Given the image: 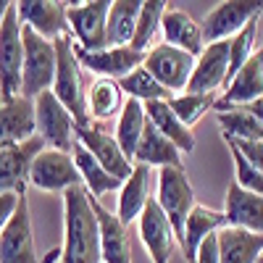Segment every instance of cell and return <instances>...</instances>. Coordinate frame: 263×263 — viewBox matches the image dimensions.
Listing matches in <instances>:
<instances>
[{
    "instance_id": "6da1fadb",
    "label": "cell",
    "mask_w": 263,
    "mask_h": 263,
    "mask_svg": "<svg viewBox=\"0 0 263 263\" xmlns=\"http://www.w3.org/2000/svg\"><path fill=\"white\" fill-rule=\"evenodd\" d=\"M63 250L58 263H100V224L92 208V195L87 187L77 184L63 192Z\"/></svg>"
},
{
    "instance_id": "7a4b0ae2",
    "label": "cell",
    "mask_w": 263,
    "mask_h": 263,
    "mask_svg": "<svg viewBox=\"0 0 263 263\" xmlns=\"http://www.w3.org/2000/svg\"><path fill=\"white\" fill-rule=\"evenodd\" d=\"M55 82H53V95L66 105L77 121V129L90 126V111H87V90H84V77H82V63L77 58V45L69 34L55 40Z\"/></svg>"
},
{
    "instance_id": "3957f363",
    "label": "cell",
    "mask_w": 263,
    "mask_h": 263,
    "mask_svg": "<svg viewBox=\"0 0 263 263\" xmlns=\"http://www.w3.org/2000/svg\"><path fill=\"white\" fill-rule=\"evenodd\" d=\"M21 77H24V21L16 3H11L0 21V103L21 98Z\"/></svg>"
},
{
    "instance_id": "277c9868",
    "label": "cell",
    "mask_w": 263,
    "mask_h": 263,
    "mask_svg": "<svg viewBox=\"0 0 263 263\" xmlns=\"http://www.w3.org/2000/svg\"><path fill=\"white\" fill-rule=\"evenodd\" d=\"M55 42L40 37L24 24V77H21V98L37 100L42 92L53 90L55 82Z\"/></svg>"
},
{
    "instance_id": "5b68a950",
    "label": "cell",
    "mask_w": 263,
    "mask_h": 263,
    "mask_svg": "<svg viewBox=\"0 0 263 263\" xmlns=\"http://www.w3.org/2000/svg\"><path fill=\"white\" fill-rule=\"evenodd\" d=\"M34 119H37V135L45 140L48 147L71 153L77 142V121L66 111V105L53 95V90L42 92L34 100Z\"/></svg>"
},
{
    "instance_id": "8992f818",
    "label": "cell",
    "mask_w": 263,
    "mask_h": 263,
    "mask_svg": "<svg viewBox=\"0 0 263 263\" xmlns=\"http://www.w3.org/2000/svg\"><path fill=\"white\" fill-rule=\"evenodd\" d=\"M156 200L163 208L166 218L171 221L174 232H177V242H182L187 216L197 205L195 190L187 179L184 168H161L158 171V195H156Z\"/></svg>"
},
{
    "instance_id": "52a82bcc",
    "label": "cell",
    "mask_w": 263,
    "mask_h": 263,
    "mask_svg": "<svg viewBox=\"0 0 263 263\" xmlns=\"http://www.w3.org/2000/svg\"><path fill=\"white\" fill-rule=\"evenodd\" d=\"M55 255H58V250H53L48 258L37 260L34 237H32L29 197H27V192H21L18 208L11 218V224L6 227L3 234H0V263H50Z\"/></svg>"
},
{
    "instance_id": "ba28073f",
    "label": "cell",
    "mask_w": 263,
    "mask_h": 263,
    "mask_svg": "<svg viewBox=\"0 0 263 263\" xmlns=\"http://www.w3.org/2000/svg\"><path fill=\"white\" fill-rule=\"evenodd\" d=\"M108 11H111V0L69 3V8H66L69 32L77 37L82 50L95 53L108 48Z\"/></svg>"
},
{
    "instance_id": "9c48e42d",
    "label": "cell",
    "mask_w": 263,
    "mask_h": 263,
    "mask_svg": "<svg viewBox=\"0 0 263 263\" xmlns=\"http://www.w3.org/2000/svg\"><path fill=\"white\" fill-rule=\"evenodd\" d=\"M260 13H263V0H227V3H218L200 24L205 45L237 37L250 21L260 18Z\"/></svg>"
},
{
    "instance_id": "30bf717a",
    "label": "cell",
    "mask_w": 263,
    "mask_h": 263,
    "mask_svg": "<svg viewBox=\"0 0 263 263\" xmlns=\"http://www.w3.org/2000/svg\"><path fill=\"white\" fill-rule=\"evenodd\" d=\"M29 184L37 190H45V192H66V190L82 184L74 156L45 147L29 166Z\"/></svg>"
},
{
    "instance_id": "8fae6325",
    "label": "cell",
    "mask_w": 263,
    "mask_h": 263,
    "mask_svg": "<svg viewBox=\"0 0 263 263\" xmlns=\"http://www.w3.org/2000/svg\"><path fill=\"white\" fill-rule=\"evenodd\" d=\"M195 63H197V58L190 55L187 50L171 48V45H166V42H161V45L150 48L145 53L142 66L166 87L168 92H177V90L187 92L192 71H195Z\"/></svg>"
},
{
    "instance_id": "7c38bea8",
    "label": "cell",
    "mask_w": 263,
    "mask_h": 263,
    "mask_svg": "<svg viewBox=\"0 0 263 263\" xmlns=\"http://www.w3.org/2000/svg\"><path fill=\"white\" fill-rule=\"evenodd\" d=\"M45 140L34 135L27 142L18 145H3L0 147V195L6 192H27L29 182V166L32 161L45 150Z\"/></svg>"
},
{
    "instance_id": "4fadbf2b",
    "label": "cell",
    "mask_w": 263,
    "mask_h": 263,
    "mask_svg": "<svg viewBox=\"0 0 263 263\" xmlns=\"http://www.w3.org/2000/svg\"><path fill=\"white\" fill-rule=\"evenodd\" d=\"M137 229H140V239H142L145 250L150 253V260L153 263H168V258L174 253V242H177V232H174L171 221L166 218L163 208L158 205L156 195L147 200Z\"/></svg>"
},
{
    "instance_id": "5bb4252c",
    "label": "cell",
    "mask_w": 263,
    "mask_h": 263,
    "mask_svg": "<svg viewBox=\"0 0 263 263\" xmlns=\"http://www.w3.org/2000/svg\"><path fill=\"white\" fill-rule=\"evenodd\" d=\"M229 50L232 42L221 40V42H211L205 45V50L197 55L195 71L190 79L187 92L195 95H213V90L227 87V71H229Z\"/></svg>"
},
{
    "instance_id": "9a60e30c",
    "label": "cell",
    "mask_w": 263,
    "mask_h": 263,
    "mask_svg": "<svg viewBox=\"0 0 263 263\" xmlns=\"http://www.w3.org/2000/svg\"><path fill=\"white\" fill-rule=\"evenodd\" d=\"M77 58L82 63V69L92 71L98 77H105V79H116V82H121L124 77H129L145 63V53L135 48H105L95 53L77 48Z\"/></svg>"
},
{
    "instance_id": "2e32d148",
    "label": "cell",
    "mask_w": 263,
    "mask_h": 263,
    "mask_svg": "<svg viewBox=\"0 0 263 263\" xmlns=\"http://www.w3.org/2000/svg\"><path fill=\"white\" fill-rule=\"evenodd\" d=\"M77 140L100 161V166H103L108 174H111V177H116L119 182H126V179L132 177L135 163H132V161L124 156V150H121V145L116 142V137L105 135L100 126L77 129Z\"/></svg>"
},
{
    "instance_id": "e0dca14e",
    "label": "cell",
    "mask_w": 263,
    "mask_h": 263,
    "mask_svg": "<svg viewBox=\"0 0 263 263\" xmlns=\"http://www.w3.org/2000/svg\"><path fill=\"white\" fill-rule=\"evenodd\" d=\"M16 8H18L21 21L27 27H32L40 37L55 42L58 37L69 34V18H66L69 3H55V0H18Z\"/></svg>"
},
{
    "instance_id": "ac0fdd59",
    "label": "cell",
    "mask_w": 263,
    "mask_h": 263,
    "mask_svg": "<svg viewBox=\"0 0 263 263\" xmlns=\"http://www.w3.org/2000/svg\"><path fill=\"white\" fill-rule=\"evenodd\" d=\"M263 95V45L255 50V55L234 74L229 87L224 90L221 100L216 103V111H227V108H242L250 105Z\"/></svg>"
},
{
    "instance_id": "d6986e66",
    "label": "cell",
    "mask_w": 263,
    "mask_h": 263,
    "mask_svg": "<svg viewBox=\"0 0 263 263\" xmlns=\"http://www.w3.org/2000/svg\"><path fill=\"white\" fill-rule=\"evenodd\" d=\"M227 227L263 234V195L242 190L234 179L227 187Z\"/></svg>"
},
{
    "instance_id": "ffe728a7",
    "label": "cell",
    "mask_w": 263,
    "mask_h": 263,
    "mask_svg": "<svg viewBox=\"0 0 263 263\" xmlns=\"http://www.w3.org/2000/svg\"><path fill=\"white\" fill-rule=\"evenodd\" d=\"M92 208L100 224V245H103V263H132V239L129 227L121 224V218L114 216L108 208L100 205L98 197H92Z\"/></svg>"
},
{
    "instance_id": "44dd1931",
    "label": "cell",
    "mask_w": 263,
    "mask_h": 263,
    "mask_svg": "<svg viewBox=\"0 0 263 263\" xmlns=\"http://www.w3.org/2000/svg\"><path fill=\"white\" fill-rule=\"evenodd\" d=\"M37 135V119H34V100L16 98L11 103L0 105V147L18 145Z\"/></svg>"
},
{
    "instance_id": "7402d4cb",
    "label": "cell",
    "mask_w": 263,
    "mask_h": 263,
    "mask_svg": "<svg viewBox=\"0 0 263 263\" xmlns=\"http://www.w3.org/2000/svg\"><path fill=\"white\" fill-rule=\"evenodd\" d=\"M161 32H163V40L166 45L171 48H179V50H187L190 55H200L205 50V40H203V27L197 21L179 11V8H168L166 16H163V24H161Z\"/></svg>"
},
{
    "instance_id": "603a6c76",
    "label": "cell",
    "mask_w": 263,
    "mask_h": 263,
    "mask_svg": "<svg viewBox=\"0 0 263 263\" xmlns=\"http://www.w3.org/2000/svg\"><path fill=\"white\" fill-rule=\"evenodd\" d=\"M227 227V213L224 211H213L208 205H200L197 203L192 208V213L187 216V224H184V237H182V250H184V260L187 263H195V255H197V248L203 245V239L221 232Z\"/></svg>"
},
{
    "instance_id": "cb8c5ba5",
    "label": "cell",
    "mask_w": 263,
    "mask_h": 263,
    "mask_svg": "<svg viewBox=\"0 0 263 263\" xmlns=\"http://www.w3.org/2000/svg\"><path fill=\"white\" fill-rule=\"evenodd\" d=\"M145 114H147V121L156 126L166 140H171L177 145L184 156L195 150V135L192 129L174 114V108L168 105V100H153V103H145Z\"/></svg>"
},
{
    "instance_id": "d4e9b609",
    "label": "cell",
    "mask_w": 263,
    "mask_h": 263,
    "mask_svg": "<svg viewBox=\"0 0 263 263\" xmlns=\"http://www.w3.org/2000/svg\"><path fill=\"white\" fill-rule=\"evenodd\" d=\"M135 161L142 166H158V168H184L182 166V150L174 145L171 140H166L161 132L147 121L145 135L140 140V147L135 153Z\"/></svg>"
},
{
    "instance_id": "484cf974",
    "label": "cell",
    "mask_w": 263,
    "mask_h": 263,
    "mask_svg": "<svg viewBox=\"0 0 263 263\" xmlns=\"http://www.w3.org/2000/svg\"><path fill=\"white\" fill-rule=\"evenodd\" d=\"M150 166H142L137 163L135 171H132V177L121 184V195H119V218L121 224H132L135 218L142 216L147 200H150Z\"/></svg>"
},
{
    "instance_id": "4316f807",
    "label": "cell",
    "mask_w": 263,
    "mask_h": 263,
    "mask_svg": "<svg viewBox=\"0 0 263 263\" xmlns=\"http://www.w3.org/2000/svg\"><path fill=\"white\" fill-rule=\"evenodd\" d=\"M221 263H258L263 255V234L224 227L218 232Z\"/></svg>"
},
{
    "instance_id": "83f0119b",
    "label": "cell",
    "mask_w": 263,
    "mask_h": 263,
    "mask_svg": "<svg viewBox=\"0 0 263 263\" xmlns=\"http://www.w3.org/2000/svg\"><path fill=\"white\" fill-rule=\"evenodd\" d=\"M71 156H74V163H77V168H79V177H82L87 192H90L92 197H103V195H108V192L121 190V182H119L116 177H111V174L100 166V161H98L79 140L74 142Z\"/></svg>"
},
{
    "instance_id": "f1b7e54d",
    "label": "cell",
    "mask_w": 263,
    "mask_h": 263,
    "mask_svg": "<svg viewBox=\"0 0 263 263\" xmlns=\"http://www.w3.org/2000/svg\"><path fill=\"white\" fill-rule=\"evenodd\" d=\"M142 3L140 0H114L108 11V48H129L137 32Z\"/></svg>"
},
{
    "instance_id": "f546056e",
    "label": "cell",
    "mask_w": 263,
    "mask_h": 263,
    "mask_svg": "<svg viewBox=\"0 0 263 263\" xmlns=\"http://www.w3.org/2000/svg\"><path fill=\"white\" fill-rule=\"evenodd\" d=\"M124 90L116 79H105L98 77L90 90H87V111H90V119L95 121H108L114 119L119 111H124Z\"/></svg>"
},
{
    "instance_id": "4dcf8cb0",
    "label": "cell",
    "mask_w": 263,
    "mask_h": 263,
    "mask_svg": "<svg viewBox=\"0 0 263 263\" xmlns=\"http://www.w3.org/2000/svg\"><path fill=\"white\" fill-rule=\"evenodd\" d=\"M145 126H147L145 103H140V100H135V98H126L114 137H116V142L121 145L124 156H126L129 161H135V153H137L140 140H142V135H145Z\"/></svg>"
},
{
    "instance_id": "1f68e13d",
    "label": "cell",
    "mask_w": 263,
    "mask_h": 263,
    "mask_svg": "<svg viewBox=\"0 0 263 263\" xmlns=\"http://www.w3.org/2000/svg\"><path fill=\"white\" fill-rule=\"evenodd\" d=\"M216 119L224 129V137L234 142H258L263 140V124L248 111V108H227V111H216Z\"/></svg>"
},
{
    "instance_id": "d6a6232c",
    "label": "cell",
    "mask_w": 263,
    "mask_h": 263,
    "mask_svg": "<svg viewBox=\"0 0 263 263\" xmlns=\"http://www.w3.org/2000/svg\"><path fill=\"white\" fill-rule=\"evenodd\" d=\"M121 90L126 98H135L140 103H153V100H171L174 92H168L166 87L153 77L145 66H140V69H135L129 77H124L121 82Z\"/></svg>"
},
{
    "instance_id": "836d02e7",
    "label": "cell",
    "mask_w": 263,
    "mask_h": 263,
    "mask_svg": "<svg viewBox=\"0 0 263 263\" xmlns=\"http://www.w3.org/2000/svg\"><path fill=\"white\" fill-rule=\"evenodd\" d=\"M166 11H168V3H163V0H145L142 11H140V18H137L135 40H132L129 48H135V50H140V53H147L153 37L161 32V24H163Z\"/></svg>"
},
{
    "instance_id": "e575fe53",
    "label": "cell",
    "mask_w": 263,
    "mask_h": 263,
    "mask_svg": "<svg viewBox=\"0 0 263 263\" xmlns=\"http://www.w3.org/2000/svg\"><path fill=\"white\" fill-rule=\"evenodd\" d=\"M255 37H258V18L239 32L237 37H232V50H229V71H227V87L234 79V74L255 55Z\"/></svg>"
},
{
    "instance_id": "d590c367",
    "label": "cell",
    "mask_w": 263,
    "mask_h": 263,
    "mask_svg": "<svg viewBox=\"0 0 263 263\" xmlns=\"http://www.w3.org/2000/svg\"><path fill=\"white\" fill-rule=\"evenodd\" d=\"M216 98L213 95H195V92H184V95H174L168 100V105L174 108V114H177L190 129L205 116V111L216 108Z\"/></svg>"
},
{
    "instance_id": "8d00e7d4",
    "label": "cell",
    "mask_w": 263,
    "mask_h": 263,
    "mask_svg": "<svg viewBox=\"0 0 263 263\" xmlns=\"http://www.w3.org/2000/svg\"><path fill=\"white\" fill-rule=\"evenodd\" d=\"M224 142H227V147L232 150V158H234V182L242 187V190H248V192L263 195V174H260L253 163H248V158L239 153V147H237L232 140L224 137Z\"/></svg>"
},
{
    "instance_id": "74e56055",
    "label": "cell",
    "mask_w": 263,
    "mask_h": 263,
    "mask_svg": "<svg viewBox=\"0 0 263 263\" xmlns=\"http://www.w3.org/2000/svg\"><path fill=\"white\" fill-rule=\"evenodd\" d=\"M195 263H221V248H218V232L203 239V245L197 248Z\"/></svg>"
},
{
    "instance_id": "f35d334b",
    "label": "cell",
    "mask_w": 263,
    "mask_h": 263,
    "mask_svg": "<svg viewBox=\"0 0 263 263\" xmlns=\"http://www.w3.org/2000/svg\"><path fill=\"white\" fill-rule=\"evenodd\" d=\"M18 192H6V195H0V234L6 232V227L11 224V218L18 208Z\"/></svg>"
},
{
    "instance_id": "ab89813d",
    "label": "cell",
    "mask_w": 263,
    "mask_h": 263,
    "mask_svg": "<svg viewBox=\"0 0 263 263\" xmlns=\"http://www.w3.org/2000/svg\"><path fill=\"white\" fill-rule=\"evenodd\" d=\"M229 140V137H227ZM234 142V140H232ZM237 147H239V153L248 158V163H253L260 174H263V140H258V142H234Z\"/></svg>"
},
{
    "instance_id": "60d3db41",
    "label": "cell",
    "mask_w": 263,
    "mask_h": 263,
    "mask_svg": "<svg viewBox=\"0 0 263 263\" xmlns=\"http://www.w3.org/2000/svg\"><path fill=\"white\" fill-rule=\"evenodd\" d=\"M245 108H248V111H250V114H253L260 124H263V95H260L258 100H253L250 105H245Z\"/></svg>"
},
{
    "instance_id": "b9f144b4",
    "label": "cell",
    "mask_w": 263,
    "mask_h": 263,
    "mask_svg": "<svg viewBox=\"0 0 263 263\" xmlns=\"http://www.w3.org/2000/svg\"><path fill=\"white\" fill-rule=\"evenodd\" d=\"M258 263H263V255H260V260H258Z\"/></svg>"
},
{
    "instance_id": "7bdbcfd3",
    "label": "cell",
    "mask_w": 263,
    "mask_h": 263,
    "mask_svg": "<svg viewBox=\"0 0 263 263\" xmlns=\"http://www.w3.org/2000/svg\"><path fill=\"white\" fill-rule=\"evenodd\" d=\"M0 105H3V103H0Z\"/></svg>"
}]
</instances>
